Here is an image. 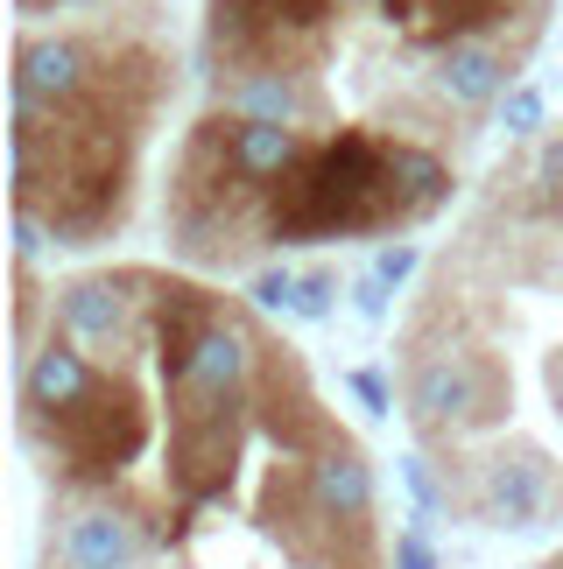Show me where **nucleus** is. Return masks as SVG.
Listing matches in <instances>:
<instances>
[{
	"instance_id": "1",
	"label": "nucleus",
	"mask_w": 563,
	"mask_h": 569,
	"mask_svg": "<svg viewBox=\"0 0 563 569\" xmlns=\"http://www.w3.org/2000/svg\"><path fill=\"white\" fill-rule=\"evenodd\" d=\"M402 218H416V211H408V197L395 190L387 148L366 141V134H332L275 183L268 232L275 239H332V232L402 226Z\"/></svg>"
},
{
	"instance_id": "2",
	"label": "nucleus",
	"mask_w": 563,
	"mask_h": 569,
	"mask_svg": "<svg viewBox=\"0 0 563 569\" xmlns=\"http://www.w3.org/2000/svg\"><path fill=\"white\" fill-rule=\"evenodd\" d=\"M50 429H57V457L71 465V478H113L127 457L141 450L148 415H141V401H135V387L99 380L78 408H63Z\"/></svg>"
},
{
	"instance_id": "3",
	"label": "nucleus",
	"mask_w": 563,
	"mask_h": 569,
	"mask_svg": "<svg viewBox=\"0 0 563 569\" xmlns=\"http://www.w3.org/2000/svg\"><path fill=\"white\" fill-rule=\"evenodd\" d=\"M233 443H240V401H233V408H198V401H184L177 429H169V478H177V492L190 499V507L226 486Z\"/></svg>"
},
{
	"instance_id": "4",
	"label": "nucleus",
	"mask_w": 563,
	"mask_h": 569,
	"mask_svg": "<svg viewBox=\"0 0 563 569\" xmlns=\"http://www.w3.org/2000/svg\"><path fill=\"white\" fill-rule=\"evenodd\" d=\"M85 50L78 42H21L14 57V113L29 120H57L85 99Z\"/></svg>"
},
{
	"instance_id": "5",
	"label": "nucleus",
	"mask_w": 563,
	"mask_h": 569,
	"mask_svg": "<svg viewBox=\"0 0 563 569\" xmlns=\"http://www.w3.org/2000/svg\"><path fill=\"white\" fill-rule=\"evenodd\" d=\"M211 323H219V317H211V296L190 289V281H169V289L156 296V366H162L169 387L190 380V366H198Z\"/></svg>"
},
{
	"instance_id": "6",
	"label": "nucleus",
	"mask_w": 563,
	"mask_h": 569,
	"mask_svg": "<svg viewBox=\"0 0 563 569\" xmlns=\"http://www.w3.org/2000/svg\"><path fill=\"white\" fill-rule=\"evenodd\" d=\"M408 415L429 429L486 415V366L480 359H423L416 380H408Z\"/></svg>"
},
{
	"instance_id": "7",
	"label": "nucleus",
	"mask_w": 563,
	"mask_h": 569,
	"mask_svg": "<svg viewBox=\"0 0 563 569\" xmlns=\"http://www.w3.org/2000/svg\"><path fill=\"white\" fill-rule=\"evenodd\" d=\"M219 134H226V169H233L247 190L282 183L303 156H310V148L296 141L289 120H233V127H219Z\"/></svg>"
},
{
	"instance_id": "8",
	"label": "nucleus",
	"mask_w": 563,
	"mask_h": 569,
	"mask_svg": "<svg viewBox=\"0 0 563 569\" xmlns=\"http://www.w3.org/2000/svg\"><path fill=\"white\" fill-rule=\"evenodd\" d=\"M247 380H254V338L240 323H211L205 352H198V366H190V380L177 393L198 401V408H233L247 393Z\"/></svg>"
},
{
	"instance_id": "9",
	"label": "nucleus",
	"mask_w": 563,
	"mask_h": 569,
	"mask_svg": "<svg viewBox=\"0 0 563 569\" xmlns=\"http://www.w3.org/2000/svg\"><path fill=\"white\" fill-rule=\"evenodd\" d=\"M310 507L324 520H345V528H359L366 513H374V471H366V457L353 443H324L317 465H310Z\"/></svg>"
},
{
	"instance_id": "10",
	"label": "nucleus",
	"mask_w": 563,
	"mask_h": 569,
	"mask_svg": "<svg viewBox=\"0 0 563 569\" xmlns=\"http://www.w3.org/2000/svg\"><path fill=\"white\" fill-rule=\"evenodd\" d=\"M92 387H99V373L85 366V352H71V345H42V352L29 359V373H21V401H29L36 422H57V415L78 408Z\"/></svg>"
},
{
	"instance_id": "11",
	"label": "nucleus",
	"mask_w": 563,
	"mask_h": 569,
	"mask_svg": "<svg viewBox=\"0 0 563 569\" xmlns=\"http://www.w3.org/2000/svg\"><path fill=\"white\" fill-rule=\"evenodd\" d=\"M141 562V528L113 507H92L63 528V569H135Z\"/></svg>"
},
{
	"instance_id": "12",
	"label": "nucleus",
	"mask_w": 563,
	"mask_h": 569,
	"mask_svg": "<svg viewBox=\"0 0 563 569\" xmlns=\"http://www.w3.org/2000/svg\"><path fill=\"white\" fill-rule=\"evenodd\" d=\"M57 317H63V331H78V338H120V323H127V281L113 274H85L71 281V289L57 296Z\"/></svg>"
},
{
	"instance_id": "13",
	"label": "nucleus",
	"mask_w": 563,
	"mask_h": 569,
	"mask_svg": "<svg viewBox=\"0 0 563 569\" xmlns=\"http://www.w3.org/2000/svg\"><path fill=\"white\" fill-rule=\"evenodd\" d=\"M543 499H550V478H543V465H529V457H501V465L486 471V513L501 520V528H535V520H543Z\"/></svg>"
},
{
	"instance_id": "14",
	"label": "nucleus",
	"mask_w": 563,
	"mask_h": 569,
	"mask_svg": "<svg viewBox=\"0 0 563 569\" xmlns=\"http://www.w3.org/2000/svg\"><path fill=\"white\" fill-rule=\"evenodd\" d=\"M437 84L458 106H486V99H501V84H507V63L486 50V42H451L444 63H437Z\"/></svg>"
},
{
	"instance_id": "15",
	"label": "nucleus",
	"mask_w": 563,
	"mask_h": 569,
	"mask_svg": "<svg viewBox=\"0 0 563 569\" xmlns=\"http://www.w3.org/2000/svg\"><path fill=\"white\" fill-rule=\"evenodd\" d=\"M387 169H395V190L408 197V211H437L444 197H451V169L429 156V148H408V141H395L387 148Z\"/></svg>"
},
{
	"instance_id": "16",
	"label": "nucleus",
	"mask_w": 563,
	"mask_h": 569,
	"mask_svg": "<svg viewBox=\"0 0 563 569\" xmlns=\"http://www.w3.org/2000/svg\"><path fill=\"white\" fill-rule=\"evenodd\" d=\"M501 14H507V0H437V8H429V29H423V36H437V42H458V36H480V29H493Z\"/></svg>"
},
{
	"instance_id": "17",
	"label": "nucleus",
	"mask_w": 563,
	"mask_h": 569,
	"mask_svg": "<svg viewBox=\"0 0 563 569\" xmlns=\"http://www.w3.org/2000/svg\"><path fill=\"white\" fill-rule=\"evenodd\" d=\"M240 106H247V120H296L303 113V92L289 84V71H268V78H247L240 84Z\"/></svg>"
},
{
	"instance_id": "18",
	"label": "nucleus",
	"mask_w": 563,
	"mask_h": 569,
	"mask_svg": "<svg viewBox=\"0 0 563 569\" xmlns=\"http://www.w3.org/2000/svg\"><path fill=\"white\" fill-rule=\"evenodd\" d=\"M296 289H303V274H289V268H261V274H254V302H261V310H296Z\"/></svg>"
},
{
	"instance_id": "19",
	"label": "nucleus",
	"mask_w": 563,
	"mask_h": 569,
	"mask_svg": "<svg viewBox=\"0 0 563 569\" xmlns=\"http://www.w3.org/2000/svg\"><path fill=\"white\" fill-rule=\"evenodd\" d=\"M543 92H535V84H522V92H507V106H501V127L507 134H535V127H543Z\"/></svg>"
},
{
	"instance_id": "20",
	"label": "nucleus",
	"mask_w": 563,
	"mask_h": 569,
	"mask_svg": "<svg viewBox=\"0 0 563 569\" xmlns=\"http://www.w3.org/2000/svg\"><path fill=\"white\" fill-rule=\"evenodd\" d=\"M332 296H338V281L332 274H303V289H296V317H332Z\"/></svg>"
},
{
	"instance_id": "21",
	"label": "nucleus",
	"mask_w": 563,
	"mask_h": 569,
	"mask_svg": "<svg viewBox=\"0 0 563 569\" xmlns=\"http://www.w3.org/2000/svg\"><path fill=\"white\" fill-rule=\"evenodd\" d=\"M408 274H416V247H381L374 253V281H381V289H402Z\"/></svg>"
},
{
	"instance_id": "22",
	"label": "nucleus",
	"mask_w": 563,
	"mask_h": 569,
	"mask_svg": "<svg viewBox=\"0 0 563 569\" xmlns=\"http://www.w3.org/2000/svg\"><path fill=\"white\" fill-rule=\"evenodd\" d=\"M395 569H437V549H429V541H423V528L395 535Z\"/></svg>"
},
{
	"instance_id": "23",
	"label": "nucleus",
	"mask_w": 563,
	"mask_h": 569,
	"mask_svg": "<svg viewBox=\"0 0 563 569\" xmlns=\"http://www.w3.org/2000/svg\"><path fill=\"white\" fill-rule=\"evenodd\" d=\"M402 478H408V492L423 499V513H437V507H444V492H437V478L423 471V457H402Z\"/></svg>"
},
{
	"instance_id": "24",
	"label": "nucleus",
	"mask_w": 563,
	"mask_h": 569,
	"mask_svg": "<svg viewBox=\"0 0 563 569\" xmlns=\"http://www.w3.org/2000/svg\"><path fill=\"white\" fill-rule=\"evenodd\" d=\"M42 247H50V239H42V218H36V211H14V253L36 260Z\"/></svg>"
},
{
	"instance_id": "25",
	"label": "nucleus",
	"mask_w": 563,
	"mask_h": 569,
	"mask_svg": "<svg viewBox=\"0 0 563 569\" xmlns=\"http://www.w3.org/2000/svg\"><path fill=\"white\" fill-rule=\"evenodd\" d=\"M282 8V21H289V29H317L324 14H332V0H275Z\"/></svg>"
},
{
	"instance_id": "26",
	"label": "nucleus",
	"mask_w": 563,
	"mask_h": 569,
	"mask_svg": "<svg viewBox=\"0 0 563 569\" xmlns=\"http://www.w3.org/2000/svg\"><path fill=\"white\" fill-rule=\"evenodd\" d=\"M353 310H359L366 323H381V317H387V289H381V281H374V274H366V281H359V289H353Z\"/></svg>"
},
{
	"instance_id": "27",
	"label": "nucleus",
	"mask_w": 563,
	"mask_h": 569,
	"mask_svg": "<svg viewBox=\"0 0 563 569\" xmlns=\"http://www.w3.org/2000/svg\"><path fill=\"white\" fill-rule=\"evenodd\" d=\"M353 393H359V401L374 408V415H387V408H395V401H387V380H381V373H353Z\"/></svg>"
},
{
	"instance_id": "28",
	"label": "nucleus",
	"mask_w": 563,
	"mask_h": 569,
	"mask_svg": "<svg viewBox=\"0 0 563 569\" xmlns=\"http://www.w3.org/2000/svg\"><path fill=\"white\" fill-rule=\"evenodd\" d=\"M381 8L395 14V21H416V14H429V8H437V0H381Z\"/></svg>"
},
{
	"instance_id": "29",
	"label": "nucleus",
	"mask_w": 563,
	"mask_h": 569,
	"mask_svg": "<svg viewBox=\"0 0 563 569\" xmlns=\"http://www.w3.org/2000/svg\"><path fill=\"white\" fill-rule=\"evenodd\" d=\"M543 177H550V183H563V141H556V148H543Z\"/></svg>"
}]
</instances>
